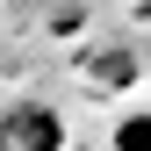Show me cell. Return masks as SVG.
Here are the masks:
<instances>
[{"label":"cell","mask_w":151,"mask_h":151,"mask_svg":"<svg viewBox=\"0 0 151 151\" xmlns=\"http://www.w3.org/2000/svg\"><path fill=\"white\" fill-rule=\"evenodd\" d=\"M0 151H65V115L50 101H14L0 115Z\"/></svg>","instance_id":"1"},{"label":"cell","mask_w":151,"mask_h":151,"mask_svg":"<svg viewBox=\"0 0 151 151\" xmlns=\"http://www.w3.org/2000/svg\"><path fill=\"white\" fill-rule=\"evenodd\" d=\"M115 151H151V108H137V115L115 122Z\"/></svg>","instance_id":"2"}]
</instances>
